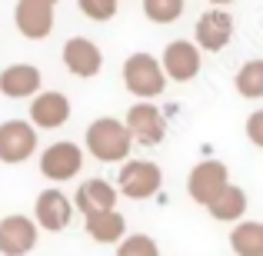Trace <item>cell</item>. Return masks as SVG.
<instances>
[{
	"label": "cell",
	"instance_id": "obj_1",
	"mask_svg": "<svg viewBox=\"0 0 263 256\" xmlns=\"http://www.w3.org/2000/svg\"><path fill=\"white\" fill-rule=\"evenodd\" d=\"M87 153L100 163H127L130 150H134V140H130V130L123 127V120H114V116H100L87 127Z\"/></svg>",
	"mask_w": 263,
	"mask_h": 256
},
{
	"label": "cell",
	"instance_id": "obj_2",
	"mask_svg": "<svg viewBox=\"0 0 263 256\" xmlns=\"http://www.w3.org/2000/svg\"><path fill=\"white\" fill-rule=\"evenodd\" d=\"M123 87L130 90L134 96H140V100H154V96H160L163 90H167V73H163L160 60L154 57V53H130L127 60H123Z\"/></svg>",
	"mask_w": 263,
	"mask_h": 256
},
{
	"label": "cell",
	"instance_id": "obj_3",
	"mask_svg": "<svg viewBox=\"0 0 263 256\" xmlns=\"http://www.w3.org/2000/svg\"><path fill=\"white\" fill-rule=\"evenodd\" d=\"M163 186V170L154 160H127L117 173V193L130 200H150Z\"/></svg>",
	"mask_w": 263,
	"mask_h": 256
},
{
	"label": "cell",
	"instance_id": "obj_4",
	"mask_svg": "<svg viewBox=\"0 0 263 256\" xmlns=\"http://www.w3.org/2000/svg\"><path fill=\"white\" fill-rule=\"evenodd\" d=\"M227 186H230V170L220 160H200L197 167L190 170V176H186V193H190V200L200 203V206H210Z\"/></svg>",
	"mask_w": 263,
	"mask_h": 256
},
{
	"label": "cell",
	"instance_id": "obj_5",
	"mask_svg": "<svg viewBox=\"0 0 263 256\" xmlns=\"http://www.w3.org/2000/svg\"><path fill=\"white\" fill-rule=\"evenodd\" d=\"M123 127L130 130V140L140 143V147H157V143H163V136H167V120H163V113L147 100L134 103V107L127 110Z\"/></svg>",
	"mask_w": 263,
	"mask_h": 256
},
{
	"label": "cell",
	"instance_id": "obj_6",
	"mask_svg": "<svg viewBox=\"0 0 263 256\" xmlns=\"http://www.w3.org/2000/svg\"><path fill=\"white\" fill-rule=\"evenodd\" d=\"M80 167H84V150L73 140L50 143V147L40 153V173H44L50 183H67V180H73L80 173Z\"/></svg>",
	"mask_w": 263,
	"mask_h": 256
},
{
	"label": "cell",
	"instance_id": "obj_7",
	"mask_svg": "<svg viewBox=\"0 0 263 256\" xmlns=\"http://www.w3.org/2000/svg\"><path fill=\"white\" fill-rule=\"evenodd\" d=\"M37 150V130L30 120H4L0 123V163H24Z\"/></svg>",
	"mask_w": 263,
	"mask_h": 256
},
{
	"label": "cell",
	"instance_id": "obj_8",
	"mask_svg": "<svg viewBox=\"0 0 263 256\" xmlns=\"http://www.w3.org/2000/svg\"><path fill=\"white\" fill-rule=\"evenodd\" d=\"M233 30H237V24H233V17L227 10H203L197 20V27H193V37H197V47L206 53H220L227 44L233 40Z\"/></svg>",
	"mask_w": 263,
	"mask_h": 256
},
{
	"label": "cell",
	"instance_id": "obj_9",
	"mask_svg": "<svg viewBox=\"0 0 263 256\" xmlns=\"http://www.w3.org/2000/svg\"><path fill=\"white\" fill-rule=\"evenodd\" d=\"M160 67H163V73H167V80L186 84V80H193L200 73V67H203L200 47L190 44V40H174V44H167V50H163Z\"/></svg>",
	"mask_w": 263,
	"mask_h": 256
},
{
	"label": "cell",
	"instance_id": "obj_10",
	"mask_svg": "<svg viewBox=\"0 0 263 256\" xmlns=\"http://www.w3.org/2000/svg\"><path fill=\"white\" fill-rule=\"evenodd\" d=\"M37 246V223L24 213H10L0 220V253L4 256H27Z\"/></svg>",
	"mask_w": 263,
	"mask_h": 256
},
{
	"label": "cell",
	"instance_id": "obj_11",
	"mask_svg": "<svg viewBox=\"0 0 263 256\" xmlns=\"http://www.w3.org/2000/svg\"><path fill=\"white\" fill-rule=\"evenodd\" d=\"M70 120V100L57 90H40L30 100V127L33 130H57Z\"/></svg>",
	"mask_w": 263,
	"mask_h": 256
},
{
	"label": "cell",
	"instance_id": "obj_12",
	"mask_svg": "<svg viewBox=\"0 0 263 256\" xmlns=\"http://www.w3.org/2000/svg\"><path fill=\"white\" fill-rule=\"evenodd\" d=\"M70 216H73V203L57 186H50V190H44L37 196V206H33V223H37V230L44 226V230H50V233H60V230L70 226Z\"/></svg>",
	"mask_w": 263,
	"mask_h": 256
},
{
	"label": "cell",
	"instance_id": "obj_13",
	"mask_svg": "<svg viewBox=\"0 0 263 256\" xmlns=\"http://www.w3.org/2000/svg\"><path fill=\"white\" fill-rule=\"evenodd\" d=\"M64 64L73 77H97L103 70V50L90 37H70L64 44Z\"/></svg>",
	"mask_w": 263,
	"mask_h": 256
},
{
	"label": "cell",
	"instance_id": "obj_14",
	"mask_svg": "<svg viewBox=\"0 0 263 256\" xmlns=\"http://www.w3.org/2000/svg\"><path fill=\"white\" fill-rule=\"evenodd\" d=\"M73 206H77L80 213L87 216H97V213H110L117 210V186H110L107 180L93 176V180H84V183L77 186V193H73Z\"/></svg>",
	"mask_w": 263,
	"mask_h": 256
},
{
	"label": "cell",
	"instance_id": "obj_15",
	"mask_svg": "<svg viewBox=\"0 0 263 256\" xmlns=\"http://www.w3.org/2000/svg\"><path fill=\"white\" fill-rule=\"evenodd\" d=\"M13 24L27 40H44L53 30V7L47 4H33V0H17L13 10Z\"/></svg>",
	"mask_w": 263,
	"mask_h": 256
},
{
	"label": "cell",
	"instance_id": "obj_16",
	"mask_svg": "<svg viewBox=\"0 0 263 256\" xmlns=\"http://www.w3.org/2000/svg\"><path fill=\"white\" fill-rule=\"evenodd\" d=\"M40 84H44V73L33 64H10L0 73V93L10 96V100H27V96H37Z\"/></svg>",
	"mask_w": 263,
	"mask_h": 256
},
{
	"label": "cell",
	"instance_id": "obj_17",
	"mask_svg": "<svg viewBox=\"0 0 263 256\" xmlns=\"http://www.w3.org/2000/svg\"><path fill=\"white\" fill-rule=\"evenodd\" d=\"M87 226V237L93 240V243H120L123 237H127V216H123L120 210H110V213H97V216H87L84 220Z\"/></svg>",
	"mask_w": 263,
	"mask_h": 256
},
{
	"label": "cell",
	"instance_id": "obj_18",
	"mask_svg": "<svg viewBox=\"0 0 263 256\" xmlns=\"http://www.w3.org/2000/svg\"><path fill=\"white\" fill-rule=\"evenodd\" d=\"M206 210H210V216L220 220V223H237V220H243V213H247V193L230 183Z\"/></svg>",
	"mask_w": 263,
	"mask_h": 256
},
{
	"label": "cell",
	"instance_id": "obj_19",
	"mask_svg": "<svg viewBox=\"0 0 263 256\" xmlns=\"http://www.w3.org/2000/svg\"><path fill=\"white\" fill-rule=\"evenodd\" d=\"M230 250L237 256H263V223L243 220L230 230Z\"/></svg>",
	"mask_w": 263,
	"mask_h": 256
},
{
	"label": "cell",
	"instance_id": "obj_20",
	"mask_svg": "<svg viewBox=\"0 0 263 256\" xmlns=\"http://www.w3.org/2000/svg\"><path fill=\"white\" fill-rule=\"evenodd\" d=\"M233 87L247 100H260L263 96V60H247L237 70V77H233Z\"/></svg>",
	"mask_w": 263,
	"mask_h": 256
},
{
	"label": "cell",
	"instance_id": "obj_21",
	"mask_svg": "<svg viewBox=\"0 0 263 256\" xmlns=\"http://www.w3.org/2000/svg\"><path fill=\"white\" fill-rule=\"evenodd\" d=\"M186 0H143V13L154 24H174V20L183 17Z\"/></svg>",
	"mask_w": 263,
	"mask_h": 256
},
{
	"label": "cell",
	"instance_id": "obj_22",
	"mask_svg": "<svg viewBox=\"0 0 263 256\" xmlns=\"http://www.w3.org/2000/svg\"><path fill=\"white\" fill-rule=\"evenodd\" d=\"M117 256H160V246L147 233H130L117 243Z\"/></svg>",
	"mask_w": 263,
	"mask_h": 256
},
{
	"label": "cell",
	"instance_id": "obj_23",
	"mask_svg": "<svg viewBox=\"0 0 263 256\" xmlns=\"http://www.w3.org/2000/svg\"><path fill=\"white\" fill-rule=\"evenodd\" d=\"M77 7L84 10V17L97 20V24L117 17V0H77Z\"/></svg>",
	"mask_w": 263,
	"mask_h": 256
},
{
	"label": "cell",
	"instance_id": "obj_24",
	"mask_svg": "<svg viewBox=\"0 0 263 256\" xmlns=\"http://www.w3.org/2000/svg\"><path fill=\"white\" fill-rule=\"evenodd\" d=\"M247 140L253 143V147H260L263 150V110H257V113H250L247 116Z\"/></svg>",
	"mask_w": 263,
	"mask_h": 256
},
{
	"label": "cell",
	"instance_id": "obj_25",
	"mask_svg": "<svg viewBox=\"0 0 263 256\" xmlns=\"http://www.w3.org/2000/svg\"><path fill=\"white\" fill-rule=\"evenodd\" d=\"M210 4H213V7H217V10H220V7H227V4H233V0H210Z\"/></svg>",
	"mask_w": 263,
	"mask_h": 256
},
{
	"label": "cell",
	"instance_id": "obj_26",
	"mask_svg": "<svg viewBox=\"0 0 263 256\" xmlns=\"http://www.w3.org/2000/svg\"><path fill=\"white\" fill-rule=\"evenodd\" d=\"M33 4H47V7H57L60 0H33Z\"/></svg>",
	"mask_w": 263,
	"mask_h": 256
},
{
	"label": "cell",
	"instance_id": "obj_27",
	"mask_svg": "<svg viewBox=\"0 0 263 256\" xmlns=\"http://www.w3.org/2000/svg\"><path fill=\"white\" fill-rule=\"evenodd\" d=\"M117 4H120V0H117Z\"/></svg>",
	"mask_w": 263,
	"mask_h": 256
}]
</instances>
